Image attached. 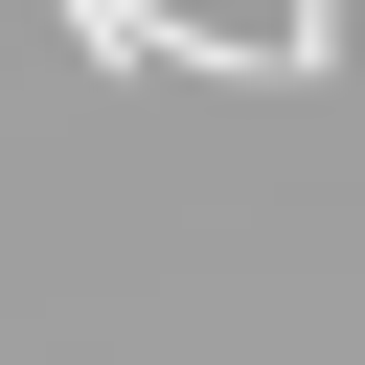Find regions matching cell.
<instances>
[{"instance_id":"6da1fadb","label":"cell","mask_w":365,"mask_h":365,"mask_svg":"<svg viewBox=\"0 0 365 365\" xmlns=\"http://www.w3.org/2000/svg\"><path fill=\"white\" fill-rule=\"evenodd\" d=\"M46 23H68L91 68H228V46H205V23H160V0H46Z\"/></svg>"}]
</instances>
